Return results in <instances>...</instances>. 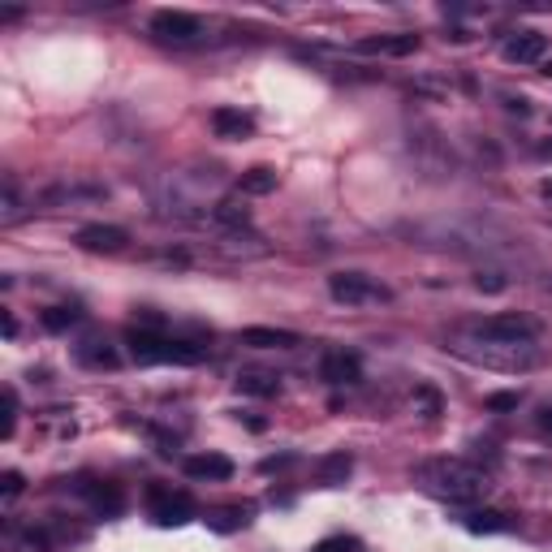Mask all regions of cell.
Wrapping results in <instances>:
<instances>
[{"instance_id":"cell-7","label":"cell","mask_w":552,"mask_h":552,"mask_svg":"<svg viewBox=\"0 0 552 552\" xmlns=\"http://www.w3.org/2000/svg\"><path fill=\"white\" fill-rule=\"evenodd\" d=\"M501 57H505L509 66H535V61H544V57H548V35L514 31L505 43H501Z\"/></svg>"},{"instance_id":"cell-17","label":"cell","mask_w":552,"mask_h":552,"mask_svg":"<svg viewBox=\"0 0 552 552\" xmlns=\"http://www.w3.org/2000/svg\"><path fill=\"white\" fill-rule=\"evenodd\" d=\"M78 358H82V362H91V367H117V354H113V346H108V341H99V337L82 341Z\"/></svg>"},{"instance_id":"cell-18","label":"cell","mask_w":552,"mask_h":552,"mask_svg":"<svg viewBox=\"0 0 552 552\" xmlns=\"http://www.w3.org/2000/svg\"><path fill=\"white\" fill-rule=\"evenodd\" d=\"M350 454H332V457H324L320 462V479H324L328 487H337V484H346V475H350Z\"/></svg>"},{"instance_id":"cell-12","label":"cell","mask_w":552,"mask_h":552,"mask_svg":"<svg viewBox=\"0 0 552 552\" xmlns=\"http://www.w3.org/2000/svg\"><path fill=\"white\" fill-rule=\"evenodd\" d=\"M415 48H419V35H380V39L358 43L362 57H410Z\"/></svg>"},{"instance_id":"cell-19","label":"cell","mask_w":552,"mask_h":552,"mask_svg":"<svg viewBox=\"0 0 552 552\" xmlns=\"http://www.w3.org/2000/svg\"><path fill=\"white\" fill-rule=\"evenodd\" d=\"M212 216L221 221V225H229V229H242V225H251V212L237 203V198H225V203H216L212 207Z\"/></svg>"},{"instance_id":"cell-4","label":"cell","mask_w":552,"mask_h":552,"mask_svg":"<svg viewBox=\"0 0 552 552\" xmlns=\"http://www.w3.org/2000/svg\"><path fill=\"white\" fill-rule=\"evenodd\" d=\"M328 293H332V302H346V307H376V302H389L393 298L389 285H380L367 272H332L328 276Z\"/></svg>"},{"instance_id":"cell-25","label":"cell","mask_w":552,"mask_h":552,"mask_svg":"<svg viewBox=\"0 0 552 552\" xmlns=\"http://www.w3.org/2000/svg\"><path fill=\"white\" fill-rule=\"evenodd\" d=\"M470 531H505L501 514H470Z\"/></svg>"},{"instance_id":"cell-31","label":"cell","mask_w":552,"mask_h":552,"mask_svg":"<svg viewBox=\"0 0 552 552\" xmlns=\"http://www.w3.org/2000/svg\"><path fill=\"white\" fill-rule=\"evenodd\" d=\"M544 427H548V431H552V410H544Z\"/></svg>"},{"instance_id":"cell-9","label":"cell","mask_w":552,"mask_h":552,"mask_svg":"<svg viewBox=\"0 0 552 552\" xmlns=\"http://www.w3.org/2000/svg\"><path fill=\"white\" fill-rule=\"evenodd\" d=\"M195 514V505H190V496L186 492H152V518L160 522V526H182V522H190Z\"/></svg>"},{"instance_id":"cell-23","label":"cell","mask_w":552,"mask_h":552,"mask_svg":"<svg viewBox=\"0 0 552 552\" xmlns=\"http://www.w3.org/2000/svg\"><path fill=\"white\" fill-rule=\"evenodd\" d=\"M91 501H96L104 514H117V509H121V492H117V487H96Z\"/></svg>"},{"instance_id":"cell-26","label":"cell","mask_w":552,"mask_h":552,"mask_svg":"<svg viewBox=\"0 0 552 552\" xmlns=\"http://www.w3.org/2000/svg\"><path fill=\"white\" fill-rule=\"evenodd\" d=\"M13 419H18V397L13 389H4V436H13Z\"/></svg>"},{"instance_id":"cell-24","label":"cell","mask_w":552,"mask_h":552,"mask_svg":"<svg viewBox=\"0 0 552 552\" xmlns=\"http://www.w3.org/2000/svg\"><path fill=\"white\" fill-rule=\"evenodd\" d=\"M246 518H251V509H225V514H216V526L233 531V526H246Z\"/></svg>"},{"instance_id":"cell-13","label":"cell","mask_w":552,"mask_h":552,"mask_svg":"<svg viewBox=\"0 0 552 552\" xmlns=\"http://www.w3.org/2000/svg\"><path fill=\"white\" fill-rule=\"evenodd\" d=\"M212 130H216V138L242 143V138L255 134V121H251L246 113H237V108H216V113H212Z\"/></svg>"},{"instance_id":"cell-28","label":"cell","mask_w":552,"mask_h":552,"mask_svg":"<svg viewBox=\"0 0 552 552\" xmlns=\"http://www.w3.org/2000/svg\"><path fill=\"white\" fill-rule=\"evenodd\" d=\"M13 548L18 552H48V544H43V535H22Z\"/></svg>"},{"instance_id":"cell-8","label":"cell","mask_w":552,"mask_h":552,"mask_svg":"<svg viewBox=\"0 0 552 552\" xmlns=\"http://www.w3.org/2000/svg\"><path fill=\"white\" fill-rule=\"evenodd\" d=\"M78 246L91 251V255H117V251L130 246V233L121 225H87L78 229Z\"/></svg>"},{"instance_id":"cell-21","label":"cell","mask_w":552,"mask_h":552,"mask_svg":"<svg viewBox=\"0 0 552 552\" xmlns=\"http://www.w3.org/2000/svg\"><path fill=\"white\" fill-rule=\"evenodd\" d=\"M311 552H358V540L354 535H328V540H320Z\"/></svg>"},{"instance_id":"cell-11","label":"cell","mask_w":552,"mask_h":552,"mask_svg":"<svg viewBox=\"0 0 552 552\" xmlns=\"http://www.w3.org/2000/svg\"><path fill=\"white\" fill-rule=\"evenodd\" d=\"M302 337L298 332H290V328H242V346H255V350H293Z\"/></svg>"},{"instance_id":"cell-3","label":"cell","mask_w":552,"mask_h":552,"mask_svg":"<svg viewBox=\"0 0 552 552\" xmlns=\"http://www.w3.org/2000/svg\"><path fill=\"white\" fill-rule=\"evenodd\" d=\"M126 346H130V358L138 362V367H160V362L195 367V362H203V346H190V341H173V337H160V332H143V328H130Z\"/></svg>"},{"instance_id":"cell-27","label":"cell","mask_w":552,"mask_h":552,"mask_svg":"<svg viewBox=\"0 0 552 552\" xmlns=\"http://www.w3.org/2000/svg\"><path fill=\"white\" fill-rule=\"evenodd\" d=\"M518 406V393H492L487 397V410H514Z\"/></svg>"},{"instance_id":"cell-2","label":"cell","mask_w":552,"mask_h":552,"mask_svg":"<svg viewBox=\"0 0 552 552\" xmlns=\"http://www.w3.org/2000/svg\"><path fill=\"white\" fill-rule=\"evenodd\" d=\"M449 350L457 358H466V362H475V367H484V371H509V376L531 371V367L544 362L535 341H501V337H484L475 328L449 337Z\"/></svg>"},{"instance_id":"cell-10","label":"cell","mask_w":552,"mask_h":552,"mask_svg":"<svg viewBox=\"0 0 552 552\" xmlns=\"http://www.w3.org/2000/svg\"><path fill=\"white\" fill-rule=\"evenodd\" d=\"M320 376H324L328 385H358L362 380V358L354 350H332L320 362Z\"/></svg>"},{"instance_id":"cell-5","label":"cell","mask_w":552,"mask_h":552,"mask_svg":"<svg viewBox=\"0 0 552 552\" xmlns=\"http://www.w3.org/2000/svg\"><path fill=\"white\" fill-rule=\"evenodd\" d=\"M152 35L160 43H195L198 35H203V22H198L195 13H186V9H160L152 18Z\"/></svg>"},{"instance_id":"cell-1","label":"cell","mask_w":552,"mask_h":552,"mask_svg":"<svg viewBox=\"0 0 552 552\" xmlns=\"http://www.w3.org/2000/svg\"><path fill=\"white\" fill-rule=\"evenodd\" d=\"M415 479L423 484L427 496L436 501H449V505H470V501H484L492 479H487L484 466L466 462V457H427L419 462Z\"/></svg>"},{"instance_id":"cell-15","label":"cell","mask_w":552,"mask_h":552,"mask_svg":"<svg viewBox=\"0 0 552 552\" xmlns=\"http://www.w3.org/2000/svg\"><path fill=\"white\" fill-rule=\"evenodd\" d=\"M237 190H242V195H251V198H260V195H272V190H276V173H272V168H246V173H242V177H237Z\"/></svg>"},{"instance_id":"cell-16","label":"cell","mask_w":552,"mask_h":552,"mask_svg":"<svg viewBox=\"0 0 552 552\" xmlns=\"http://www.w3.org/2000/svg\"><path fill=\"white\" fill-rule=\"evenodd\" d=\"M237 389L246 397H276L281 393V380L276 376H263V371H242L237 376Z\"/></svg>"},{"instance_id":"cell-22","label":"cell","mask_w":552,"mask_h":552,"mask_svg":"<svg viewBox=\"0 0 552 552\" xmlns=\"http://www.w3.org/2000/svg\"><path fill=\"white\" fill-rule=\"evenodd\" d=\"M18 212H22V203H18V186H13V177H4V212H0V221L9 225V221H18Z\"/></svg>"},{"instance_id":"cell-20","label":"cell","mask_w":552,"mask_h":552,"mask_svg":"<svg viewBox=\"0 0 552 552\" xmlns=\"http://www.w3.org/2000/svg\"><path fill=\"white\" fill-rule=\"evenodd\" d=\"M69 324H78V311H74V307H52V311H43V328H48V332H66Z\"/></svg>"},{"instance_id":"cell-29","label":"cell","mask_w":552,"mask_h":552,"mask_svg":"<svg viewBox=\"0 0 552 552\" xmlns=\"http://www.w3.org/2000/svg\"><path fill=\"white\" fill-rule=\"evenodd\" d=\"M479 290H487V293H501V290H505L501 272H487V276H479Z\"/></svg>"},{"instance_id":"cell-6","label":"cell","mask_w":552,"mask_h":552,"mask_svg":"<svg viewBox=\"0 0 552 552\" xmlns=\"http://www.w3.org/2000/svg\"><path fill=\"white\" fill-rule=\"evenodd\" d=\"M470 328L484 337H501V341H535L540 337V320H531V315H487Z\"/></svg>"},{"instance_id":"cell-14","label":"cell","mask_w":552,"mask_h":552,"mask_svg":"<svg viewBox=\"0 0 552 552\" xmlns=\"http://www.w3.org/2000/svg\"><path fill=\"white\" fill-rule=\"evenodd\" d=\"M186 475L190 479H212V484H225L233 475V462L225 454H195L186 457Z\"/></svg>"},{"instance_id":"cell-30","label":"cell","mask_w":552,"mask_h":552,"mask_svg":"<svg viewBox=\"0 0 552 552\" xmlns=\"http://www.w3.org/2000/svg\"><path fill=\"white\" fill-rule=\"evenodd\" d=\"M22 492V475L18 470H4V496H18Z\"/></svg>"}]
</instances>
